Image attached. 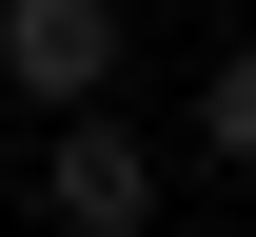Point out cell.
Here are the masks:
<instances>
[{"label":"cell","mask_w":256,"mask_h":237,"mask_svg":"<svg viewBox=\"0 0 256 237\" xmlns=\"http://www.w3.org/2000/svg\"><path fill=\"white\" fill-rule=\"evenodd\" d=\"M118 40H138V0H0V79H20L40 119H98Z\"/></svg>","instance_id":"cell-1"},{"label":"cell","mask_w":256,"mask_h":237,"mask_svg":"<svg viewBox=\"0 0 256 237\" xmlns=\"http://www.w3.org/2000/svg\"><path fill=\"white\" fill-rule=\"evenodd\" d=\"M40 217H60V237H158V138H138V119H60Z\"/></svg>","instance_id":"cell-2"},{"label":"cell","mask_w":256,"mask_h":237,"mask_svg":"<svg viewBox=\"0 0 256 237\" xmlns=\"http://www.w3.org/2000/svg\"><path fill=\"white\" fill-rule=\"evenodd\" d=\"M197 158H236V178H256V40H236L217 79H197Z\"/></svg>","instance_id":"cell-3"}]
</instances>
